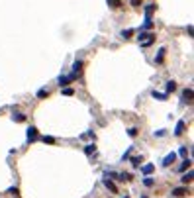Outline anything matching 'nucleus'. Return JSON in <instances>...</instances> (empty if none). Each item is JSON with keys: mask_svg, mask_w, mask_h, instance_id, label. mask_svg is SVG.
I'll use <instances>...</instances> for the list:
<instances>
[{"mask_svg": "<svg viewBox=\"0 0 194 198\" xmlns=\"http://www.w3.org/2000/svg\"><path fill=\"white\" fill-rule=\"evenodd\" d=\"M137 39L141 41V45H143V47H149L155 41V33H139Z\"/></svg>", "mask_w": 194, "mask_h": 198, "instance_id": "obj_1", "label": "nucleus"}, {"mask_svg": "<svg viewBox=\"0 0 194 198\" xmlns=\"http://www.w3.org/2000/svg\"><path fill=\"white\" fill-rule=\"evenodd\" d=\"M186 194H190V190L186 188V186H178V188L173 190V196H176V198H182V196H186Z\"/></svg>", "mask_w": 194, "mask_h": 198, "instance_id": "obj_2", "label": "nucleus"}, {"mask_svg": "<svg viewBox=\"0 0 194 198\" xmlns=\"http://www.w3.org/2000/svg\"><path fill=\"white\" fill-rule=\"evenodd\" d=\"M35 139H37V128L29 126V129H28V141H35Z\"/></svg>", "mask_w": 194, "mask_h": 198, "instance_id": "obj_3", "label": "nucleus"}, {"mask_svg": "<svg viewBox=\"0 0 194 198\" xmlns=\"http://www.w3.org/2000/svg\"><path fill=\"white\" fill-rule=\"evenodd\" d=\"M104 186H106L108 190H112V192H114V194H118V186H116V185H114V182H112V180H110L108 177L104 179Z\"/></svg>", "mask_w": 194, "mask_h": 198, "instance_id": "obj_4", "label": "nucleus"}, {"mask_svg": "<svg viewBox=\"0 0 194 198\" xmlns=\"http://www.w3.org/2000/svg\"><path fill=\"white\" fill-rule=\"evenodd\" d=\"M184 128H186V122H184V120H181V122L176 124V128H175V135H182Z\"/></svg>", "mask_w": 194, "mask_h": 198, "instance_id": "obj_5", "label": "nucleus"}, {"mask_svg": "<svg viewBox=\"0 0 194 198\" xmlns=\"http://www.w3.org/2000/svg\"><path fill=\"white\" fill-rule=\"evenodd\" d=\"M175 159H176V153H169V155H167L165 159H163V165L169 167L171 163H175Z\"/></svg>", "mask_w": 194, "mask_h": 198, "instance_id": "obj_6", "label": "nucleus"}, {"mask_svg": "<svg viewBox=\"0 0 194 198\" xmlns=\"http://www.w3.org/2000/svg\"><path fill=\"white\" fill-rule=\"evenodd\" d=\"M106 2H108V6H110V8H114V10L122 8V0H106Z\"/></svg>", "mask_w": 194, "mask_h": 198, "instance_id": "obj_7", "label": "nucleus"}, {"mask_svg": "<svg viewBox=\"0 0 194 198\" xmlns=\"http://www.w3.org/2000/svg\"><path fill=\"white\" fill-rule=\"evenodd\" d=\"M182 100H186V102L192 100V89H184L182 90Z\"/></svg>", "mask_w": 194, "mask_h": 198, "instance_id": "obj_8", "label": "nucleus"}, {"mask_svg": "<svg viewBox=\"0 0 194 198\" xmlns=\"http://www.w3.org/2000/svg\"><path fill=\"white\" fill-rule=\"evenodd\" d=\"M80 69H83V61H74L73 63V73H77V75H79Z\"/></svg>", "mask_w": 194, "mask_h": 198, "instance_id": "obj_9", "label": "nucleus"}, {"mask_svg": "<svg viewBox=\"0 0 194 198\" xmlns=\"http://www.w3.org/2000/svg\"><path fill=\"white\" fill-rule=\"evenodd\" d=\"M153 12H155V4H147V8H145V18H151Z\"/></svg>", "mask_w": 194, "mask_h": 198, "instance_id": "obj_10", "label": "nucleus"}, {"mask_svg": "<svg viewBox=\"0 0 194 198\" xmlns=\"http://www.w3.org/2000/svg\"><path fill=\"white\" fill-rule=\"evenodd\" d=\"M190 167H192V161L190 159H184V163L181 165V173H184L186 169H190Z\"/></svg>", "mask_w": 194, "mask_h": 198, "instance_id": "obj_11", "label": "nucleus"}, {"mask_svg": "<svg viewBox=\"0 0 194 198\" xmlns=\"http://www.w3.org/2000/svg\"><path fill=\"white\" fill-rule=\"evenodd\" d=\"M176 90V83H175V80H169V83H167V92H175Z\"/></svg>", "mask_w": 194, "mask_h": 198, "instance_id": "obj_12", "label": "nucleus"}, {"mask_svg": "<svg viewBox=\"0 0 194 198\" xmlns=\"http://www.w3.org/2000/svg\"><path fill=\"white\" fill-rule=\"evenodd\" d=\"M153 98H157V100H167V94H163V92H157V90H153Z\"/></svg>", "mask_w": 194, "mask_h": 198, "instance_id": "obj_13", "label": "nucleus"}, {"mask_svg": "<svg viewBox=\"0 0 194 198\" xmlns=\"http://www.w3.org/2000/svg\"><path fill=\"white\" fill-rule=\"evenodd\" d=\"M153 165H143V167H141V171H143V175H151L153 173Z\"/></svg>", "mask_w": 194, "mask_h": 198, "instance_id": "obj_14", "label": "nucleus"}, {"mask_svg": "<svg viewBox=\"0 0 194 198\" xmlns=\"http://www.w3.org/2000/svg\"><path fill=\"white\" fill-rule=\"evenodd\" d=\"M49 96V90H45V89H41V90H37V98H47Z\"/></svg>", "mask_w": 194, "mask_h": 198, "instance_id": "obj_15", "label": "nucleus"}, {"mask_svg": "<svg viewBox=\"0 0 194 198\" xmlns=\"http://www.w3.org/2000/svg\"><path fill=\"white\" fill-rule=\"evenodd\" d=\"M182 182H184V185H186V182H192V173L188 171V173H186V175H182V179H181Z\"/></svg>", "mask_w": 194, "mask_h": 198, "instance_id": "obj_16", "label": "nucleus"}, {"mask_svg": "<svg viewBox=\"0 0 194 198\" xmlns=\"http://www.w3.org/2000/svg\"><path fill=\"white\" fill-rule=\"evenodd\" d=\"M94 151H96V147H94L92 143H90V145H86V147H84V153H86V155H92Z\"/></svg>", "mask_w": 194, "mask_h": 198, "instance_id": "obj_17", "label": "nucleus"}, {"mask_svg": "<svg viewBox=\"0 0 194 198\" xmlns=\"http://www.w3.org/2000/svg\"><path fill=\"white\" fill-rule=\"evenodd\" d=\"M143 185L149 188V186H153V185H155V180H153L151 177H145V179H143Z\"/></svg>", "mask_w": 194, "mask_h": 198, "instance_id": "obj_18", "label": "nucleus"}, {"mask_svg": "<svg viewBox=\"0 0 194 198\" xmlns=\"http://www.w3.org/2000/svg\"><path fill=\"white\" fill-rule=\"evenodd\" d=\"M153 28V22H151V18H145V24H143V30H151Z\"/></svg>", "mask_w": 194, "mask_h": 198, "instance_id": "obj_19", "label": "nucleus"}, {"mask_svg": "<svg viewBox=\"0 0 194 198\" xmlns=\"http://www.w3.org/2000/svg\"><path fill=\"white\" fill-rule=\"evenodd\" d=\"M12 118H14V122H20V124L26 122V116L24 114H16V116H12Z\"/></svg>", "mask_w": 194, "mask_h": 198, "instance_id": "obj_20", "label": "nucleus"}, {"mask_svg": "<svg viewBox=\"0 0 194 198\" xmlns=\"http://www.w3.org/2000/svg\"><path fill=\"white\" fill-rule=\"evenodd\" d=\"M165 53H167L165 49H159V55H157V59H155V61H157V63H163V57H165Z\"/></svg>", "mask_w": 194, "mask_h": 198, "instance_id": "obj_21", "label": "nucleus"}, {"mask_svg": "<svg viewBox=\"0 0 194 198\" xmlns=\"http://www.w3.org/2000/svg\"><path fill=\"white\" fill-rule=\"evenodd\" d=\"M128 134H130V137H135V135L139 134V129H137V128H130V129H128Z\"/></svg>", "mask_w": 194, "mask_h": 198, "instance_id": "obj_22", "label": "nucleus"}, {"mask_svg": "<svg viewBox=\"0 0 194 198\" xmlns=\"http://www.w3.org/2000/svg\"><path fill=\"white\" fill-rule=\"evenodd\" d=\"M141 161H143L141 157H133V159H131V165H133V167H139V165H141Z\"/></svg>", "mask_w": 194, "mask_h": 198, "instance_id": "obj_23", "label": "nucleus"}, {"mask_svg": "<svg viewBox=\"0 0 194 198\" xmlns=\"http://www.w3.org/2000/svg\"><path fill=\"white\" fill-rule=\"evenodd\" d=\"M8 194H12V196H20V190H18L16 186H12V188H8Z\"/></svg>", "mask_w": 194, "mask_h": 198, "instance_id": "obj_24", "label": "nucleus"}, {"mask_svg": "<svg viewBox=\"0 0 194 198\" xmlns=\"http://www.w3.org/2000/svg\"><path fill=\"white\" fill-rule=\"evenodd\" d=\"M41 139H43L45 143H55V137H51V135H43Z\"/></svg>", "mask_w": 194, "mask_h": 198, "instance_id": "obj_25", "label": "nucleus"}, {"mask_svg": "<svg viewBox=\"0 0 194 198\" xmlns=\"http://www.w3.org/2000/svg\"><path fill=\"white\" fill-rule=\"evenodd\" d=\"M178 155H181V157H186V155H188V149H186V147H181V149H178Z\"/></svg>", "mask_w": 194, "mask_h": 198, "instance_id": "obj_26", "label": "nucleus"}, {"mask_svg": "<svg viewBox=\"0 0 194 198\" xmlns=\"http://www.w3.org/2000/svg\"><path fill=\"white\" fill-rule=\"evenodd\" d=\"M131 33H133V30H125V32H122V38H124V39H128Z\"/></svg>", "mask_w": 194, "mask_h": 198, "instance_id": "obj_27", "label": "nucleus"}, {"mask_svg": "<svg viewBox=\"0 0 194 198\" xmlns=\"http://www.w3.org/2000/svg\"><path fill=\"white\" fill-rule=\"evenodd\" d=\"M63 94H65V96H73L74 90H73V89H65V90H63Z\"/></svg>", "mask_w": 194, "mask_h": 198, "instance_id": "obj_28", "label": "nucleus"}, {"mask_svg": "<svg viewBox=\"0 0 194 198\" xmlns=\"http://www.w3.org/2000/svg\"><path fill=\"white\" fill-rule=\"evenodd\" d=\"M131 6H135V8H139V6H141V0H131Z\"/></svg>", "mask_w": 194, "mask_h": 198, "instance_id": "obj_29", "label": "nucleus"}, {"mask_svg": "<svg viewBox=\"0 0 194 198\" xmlns=\"http://www.w3.org/2000/svg\"><path fill=\"white\" fill-rule=\"evenodd\" d=\"M155 135H157V137H163V135H165V129H159V131H155Z\"/></svg>", "mask_w": 194, "mask_h": 198, "instance_id": "obj_30", "label": "nucleus"}]
</instances>
